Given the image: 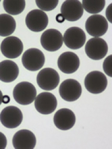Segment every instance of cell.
Instances as JSON below:
<instances>
[{"label": "cell", "mask_w": 112, "mask_h": 149, "mask_svg": "<svg viewBox=\"0 0 112 149\" xmlns=\"http://www.w3.org/2000/svg\"><path fill=\"white\" fill-rule=\"evenodd\" d=\"M86 40V35L84 30L78 27L69 28L64 32L63 42L65 45L72 50L83 47Z\"/></svg>", "instance_id": "12"}, {"label": "cell", "mask_w": 112, "mask_h": 149, "mask_svg": "<svg viewBox=\"0 0 112 149\" xmlns=\"http://www.w3.org/2000/svg\"><path fill=\"white\" fill-rule=\"evenodd\" d=\"M13 95L15 101L19 104L29 105L35 101L36 90L32 83L21 81L14 87Z\"/></svg>", "instance_id": "1"}, {"label": "cell", "mask_w": 112, "mask_h": 149, "mask_svg": "<svg viewBox=\"0 0 112 149\" xmlns=\"http://www.w3.org/2000/svg\"><path fill=\"white\" fill-rule=\"evenodd\" d=\"M0 2H1V1H0Z\"/></svg>", "instance_id": "29"}, {"label": "cell", "mask_w": 112, "mask_h": 149, "mask_svg": "<svg viewBox=\"0 0 112 149\" xmlns=\"http://www.w3.org/2000/svg\"><path fill=\"white\" fill-rule=\"evenodd\" d=\"M7 141L6 136L0 132V149H5L7 146Z\"/></svg>", "instance_id": "24"}, {"label": "cell", "mask_w": 112, "mask_h": 149, "mask_svg": "<svg viewBox=\"0 0 112 149\" xmlns=\"http://www.w3.org/2000/svg\"><path fill=\"white\" fill-rule=\"evenodd\" d=\"M84 85L89 92L98 95L105 91L108 85V80L103 73L99 71H92L86 76Z\"/></svg>", "instance_id": "3"}, {"label": "cell", "mask_w": 112, "mask_h": 149, "mask_svg": "<svg viewBox=\"0 0 112 149\" xmlns=\"http://www.w3.org/2000/svg\"><path fill=\"white\" fill-rule=\"evenodd\" d=\"M53 122L57 129L63 131L69 130L74 126L76 123V116L70 109H60L55 114Z\"/></svg>", "instance_id": "17"}, {"label": "cell", "mask_w": 112, "mask_h": 149, "mask_svg": "<svg viewBox=\"0 0 112 149\" xmlns=\"http://www.w3.org/2000/svg\"><path fill=\"white\" fill-rule=\"evenodd\" d=\"M25 24L30 30L35 33L41 32L47 27L48 17L45 12L41 10H33L26 16Z\"/></svg>", "instance_id": "10"}, {"label": "cell", "mask_w": 112, "mask_h": 149, "mask_svg": "<svg viewBox=\"0 0 112 149\" xmlns=\"http://www.w3.org/2000/svg\"><path fill=\"white\" fill-rule=\"evenodd\" d=\"M87 33L94 38H100L105 35L108 29V23L105 17L101 15H91L86 21Z\"/></svg>", "instance_id": "8"}, {"label": "cell", "mask_w": 112, "mask_h": 149, "mask_svg": "<svg viewBox=\"0 0 112 149\" xmlns=\"http://www.w3.org/2000/svg\"><path fill=\"white\" fill-rule=\"evenodd\" d=\"M85 51L87 56L92 60L99 61L103 59L108 52V46L103 39L92 38L86 42Z\"/></svg>", "instance_id": "5"}, {"label": "cell", "mask_w": 112, "mask_h": 149, "mask_svg": "<svg viewBox=\"0 0 112 149\" xmlns=\"http://www.w3.org/2000/svg\"><path fill=\"white\" fill-rule=\"evenodd\" d=\"M24 49L21 40L16 36H8L1 44V51L3 55L9 59H15L21 55Z\"/></svg>", "instance_id": "13"}, {"label": "cell", "mask_w": 112, "mask_h": 149, "mask_svg": "<svg viewBox=\"0 0 112 149\" xmlns=\"http://www.w3.org/2000/svg\"><path fill=\"white\" fill-rule=\"evenodd\" d=\"M34 106L36 110L42 115H48L56 110L57 101L55 95L48 92H42L35 99Z\"/></svg>", "instance_id": "11"}, {"label": "cell", "mask_w": 112, "mask_h": 149, "mask_svg": "<svg viewBox=\"0 0 112 149\" xmlns=\"http://www.w3.org/2000/svg\"><path fill=\"white\" fill-rule=\"evenodd\" d=\"M105 15L108 21L112 23V3H111L106 8Z\"/></svg>", "instance_id": "25"}, {"label": "cell", "mask_w": 112, "mask_h": 149, "mask_svg": "<svg viewBox=\"0 0 112 149\" xmlns=\"http://www.w3.org/2000/svg\"><path fill=\"white\" fill-rule=\"evenodd\" d=\"M3 93L2 92V91L0 90V105L2 104V101H3Z\"/></svg>", "instance_id": "28"}, {"label": "cell", "mask_w": 112, "mask_h": 149, "mask_svg": "<svg viewBox=\"0 0 112 149\" xmlns=\"http://www.w3.org/2000/svg\"><path fill=\"white\" fill-rule=\"evenodd\" d=\"M19 74V68L17 64L10 60L0 62V81L11 83L15 81Z\"/></svg>", "instance_id": "18"}, {"label": "cell", "mask_w": 112, "mask_h": 149, "mask_svg": "<svg viewBox=\"0 0 112 149\" xmlns=\"http://www.w3.org/2000/svg\"><path fill=\"white\" fill-rule=\"evenodd\" d=\"M12 143L15 149H33L36 146V139L31 131L21 130L15 133Z\"/></svg>", "instance_id": "15"}, {"label": "cell", "mask_w": 112, "mask_h": 149, "mask_svg": "<svg viewBox=\"0 0 112 149\" xmlns=\"http://www.w3.org/2000/svg\"><path fill=\"white\" fill-rule=\"evenodd\" d=\"M57 64L60 70L63 73L72 74L79 68L80 59L75 53L67 52L59 56Z\"/></svg>", "instance_id": "16"}, {"label": "cell", "mask_w": 112, "mask_h": 149, "mask_svg": "<svg viewBox=\"0 0 112 149\" xmlns=\"http://www.w3.org/2000/svg\"><path fill=\"white\" fill-rule=\"evenodd\" d=\"M45 56L42 51L36 48H30L26 50L21 58L24 68L31 72L40 70L44 66Z\"/></svg>", "instance_id": "2"}, {"label": "cell", "mask_w": 112, "mask_h": 149, "mask_svg": "<svg viewBox=\"0 0 112 149\" xmlns=\"http://www.w3.org/2000/svg\"><path fill=\"white\" fill-rule=\"evenodd\" d=\"M15 29L16 21L14 17L8 14H0V36H8L14 33Z\"/></svg>", "instance_id": "19"}, {"label": "cell", "mask_w": 112, "mask_h": 149, "mask_svg": "<svg viewBox=\"0 0 112 149\" xmlns=\"http://www.w3.org/2000/svg\"><path fill=\"white\" fill-rule=\"evenodd\" d=\"M81 4L83 8L87 13L95 15L101 13L104 10L105 5V1L83 0Z\"/></svg>", "instance_id": "21"}, {"label": "cell", "mask_w": 112, "mask_h": 149, "mask_svg": "<svg viewBox=\"0 0 112 149\" xmlns=\"http://www.w3.org/2000/svg\"><path fill=\"white\" fill-rule=\"evenodd\" d=\"M22 120L23 115L21 110L14 106L5 107L0 113V121L7 129L17 128L20 125Z\"/></svg>", "instance_id": "7"}, {"label": "cell", "mask_w": 112, "mask_h": 149, "mask_svg": "<svg viewBox=\"0 0 112 149\" xmlns=\"http://www.w3.org/2000/svg\"><path fill=\"white\" fill-rule=\"evenodd\" d=\"M10 102V98L8 95H5L3 97V101L2 102L4 103H8Z\"/></svg>", "instance_id": "27"}, {"label": "cell", "mask_w": 112, "mask_h": 149, "mask_svg": "<svg viewBox=\"0 0 112 149\" xmlns=\"http://www.w3.org/2000/svg\"><path fill=\"white\" fill-rule=\"evenodd\" d=\"M112 55L106 57L103 64V68L105 74L112 77Z\"/></svg>", "instance_id": "23"}, {"label": "cell", "mask_w": 112, "mask_h": 149, "mask_svg": "<svg viewBox=\"0 0 112 149\" xmlns=\"http://www.w3.org/2000/svg\"><path fill=\"white\" fill-rule=\"evenodd\" d=\"M36 6L43 11H50L57 6L59 1H35Z\"/></svg>", "instance_id": "22"}, {"label": "cell", "mask_w": 112, "mask_h": 149, "mask_svg": "<svg viewBox=\"0 0 112 149\" xmlns=\"http://www.w3.org/2000/svg\"><path fill=\"white\" fill-rule=\"evenodd\" d=\"M63 42V36L61 33L54 29H50L44 31L41 38L42 47L49 52L58 50L62 47Z\"/></svg>", "instance_id": "6"}, {"label": "cell", "mask_w": 112, "mask_h": 149, "mask_svg": "<svg viewBox=\"0 0 112 149\" xmlns=\"http://www.w3.org/2000/svg\"><path fill=\"white\" fill-rule=\"evenodd\" d=\"M60 81V77L55 69L46 68L42 69L36 77V82L40 88L50 91L56 89Z\"/></svg>", "instance_id": "4"}, {"label": "cell", "mask_w": 112, "mask_h": 149, "mask_svg": "<svg viewBox=\"0 0 112 149\" xmlns=\"http://www.w3.org/2000/svg\"><path fill=\"white\" fill-rule=\"evenodd\" d=\"M59 93L63 100L67 102H74L80 97L82 93V87L76 80L67 79L61 84Z\"/></svg>", "instance_id": "9"}, {"label": "cell", "mask_w": 112, "mask_h": 149, "mask_svg": "<svg viewBox=\"0 0 112 149\" xmlns=\"http://www.w3.org/2000/svg\"><path fill=\"white\" fill-rule=\"evenodd\" d=\"M56 21L59 23H62L64 21V19L61 14H59L56 16Z\"/></svg>", "instance_id": "26"}, {"label": "cell", "mask_w": 112, "mask_h": 149, "mask_svg": "<svg viewBox=\"0 0 112 149\" xmlns=\"http://www.w3.org/2000/svg\"><path fill=\"white\" fill-rule=\"evenodd\" d=\"M84 8L80 1L67 0L64 1L61 7V14L64 20L75 22L81 18Z\"/></svg>", "instance_id": "14"}, {"label": "cell", "mask_w": 112, "mask_h": 149, "mask_svg": "<svg viewBox=\"0 0 112 149\" xmlns=\"http://www.w3.org/2000/svg\"><path fill=\"white\" fill-rule=\"evenodd\" d=\"M3 7L8 15H18L21 14L25 7V1H4Z\"/></svg>", "instance_id": "20"}]
</instances>
